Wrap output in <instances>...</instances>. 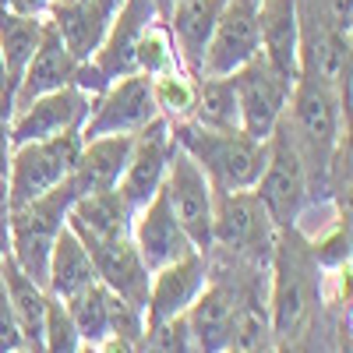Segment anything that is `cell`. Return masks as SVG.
<instances>
[{
	"instance_id": "3957f363",
	"label": "cell",
	"mask_w": 353,
	"mask_h": 353,
	"mask_svg": "<svg viewBox=\"0 0 353 353\" xmlns=\"http://www.w3.org/2000/svg\"><path fill=\"white\" fill-rule=\"evenodd\" d=\"M265 145H269V156H265V170H261L258 184L251 191H254V198L261 201V209L269 212V219L279 230L297 226L304 209L314 205V184H311L307 159L301 152L297 138H293L286 117L276 124V131L269 134Z\"/></svg>"
},
{
	"instance_id": "52a82bcc",
	"label": "cell",
	"mask_w": 353,
	"mask_h": 353,
	"mask_svg": "<svg viewBox=\"0 0 353 353\" xmlns=\"http://www.w3.org/2000/svg\"><path fill=\"white\" fill-rule=\"evenodd\" d=\"M166 205L173 219L181 223V230L191 237V244L205 254L212 248V205H216V188L209 184V176L201 173V166L173 141L170 166H166V184H163Z\"/></svg>"
},
{
	"instance_id": "7c38bea8",
	"label": "cell",
	"mask_w": 353,
	"mask_h": 353,
	"mask_svg": "<svg viewBox=\"0 0 353 353\" xmlns=\"http://www.w3.org/2000/svg\"><path fill=\"white\" fill-rule=\"evenodd\" d=\"M92 96H85L81 88L64 85L57 92L36 96L32 103H25L11 113V145L25 141H46L64 131H81L88 113H92Z\"/></svg>"
},
{
	"instance_id": "4dcf8cb0",
	"label": "cell",
	"mask_w": 353,
	"mask_h": 353,
	"mask_svg": "<svg viewBox=\"0 0 353 353\" xmlns=\"http://www.w3.org/2000/svg\"><path fill=\"white\" fill-rule=\"evenodd\" d=\"M85 343L68 314V304L50 297L46 301V329H43V353H78Z\"/></svg>"
},
{
	"instance_id": "30bf717a",
	"label": "cell",
	"mask_w": 353,
	"mask_h": 353,
	"mask_svg": "<svg viewBox=\"0 0 353 353\" xmlns=\"http://www.w3.org/2000/svg\"><path fill=\"white\" fill-rule=\"evenodd\" d=\"M159 117L152 99V81L145 74H124L110 81L103 96H96L92 113L81 128V138H103V134H138L145 124Z\"/></svg>"
},
{
	"instance_id": "603a6c76",
	"label": "cell",
	"mask_w": 353,
	"mask_h": 353,
	"mask_svg": "<svg viewBox=\"0 0 353 353\" xmlns=\"http://www.w3.org/2000/svg\"><path fill=\"white\" fill-rule=\"evenodd\" d=\"M223 4L226 0H173V8L166 11V25H170L176 57L194 74L201 71V57L212 39V28H216Z\"/></svg>"
},
{
	"instance_id": "74e56055",
	"label": "cell",
	"mask_w": 353,
	"mask_h": 353,
	"mask_svg": "<svg viewBox=\"0 0 353 353\" xmlns=\"http://www.w3.org/2000/svg\"><path fill=\"white\" fill-rule=\"evenodd\" d=\"M96 353H134V343H128V339H121V336H106V339L96 346Z\"/></svg>"
},
{
	"instance_id": "836d02e7",
	"label": "cell",
	"mask_w": 353,
	"mask_h": 353,
	"mask_svg": "<svg viewBox=\"0 0 353 353\" xmlns=\"http://www.w3.org/2000/svg\"><path fill=\"white\" fill-rule=\"evenodd\" d=\"M14 350H25V343H21V329L8 301V286L0 279V353H14Z\"/></svg>"
},
{
	"instance_id": "9a60e30c",
	"label": "cell",
	"mask_w": 353,
	"mask_h": 353,
	"mask_svg": "<svg viewBox=\"0 0 353 353\" xmlns=\"http://www.w3.org/2000/svg\"><path fill=\"white\" fill-rule=\"evenodd\" d=\"M209 283V258L201 251L156 269L149 276V301H145V325L170 318H184V311L194 304V297Z\"/></svg>"
},
{
	"instance_id": "60d3db41",
	"label": "cell",
	"mask_w": 353,
	"mask_h": 353,
	"mask_svg": "<svg viewBox=\"0 0 353 353\" xmlns=\"http://www.w3.org/2000/svg\"><path fill=\"white\" fill-rule=\"evenodd\" d=\"M14 353H28V350H14Z\"/></svg>"
},
{
	"instance_id": "f546056e",
	"label": "cell",
	"mask_w": 353,
	"mask_h": 353,
	"mask_svg": "<svg viewBox=\"0 0 353 353\" xmlns=\"http://www.w3.org/2000/svg\"><path fill=\"white\" fill-rule=\"evenodd\" d=\"M176 64H181V57H176L170 25H166V18H156L134 46V71L145 74V78H156V74H163Z\"/></svg>"
},
{
	"instance_id": "4fadbf2b",
	"label": "cell",
	"mask_w": 353,
	"mask_h": 353,
	"mask_svg": "<svg viewBox=\"0 0 353 353\" xmlns=\"http://www.w3.org/2000/svg\"><path fill=\"white\" fill-rule=\"evenodd\" d=\"M131 244H134L141 265L149 272L166 269V265H173V261H181V258L198 251L191 244V237L181 230V223L173 219L163 191L145 205V209L134 212V219H131Z\"/></svg>"
},
{
	"instance_id": "ab89813d",
	"label": "cell",
	"mask_w": 353,
	"mask_h": 353,
	"mask_svg": "<svg viewBox=\"0 0 353 353\" xmlns=\"http://www.w3.org/2000/svg\"><path fill=\"white\" fill-rule=\"evenodd\" d=\"M78 353H96V346H88V343H85V346H81Z\"/></svg>"
},
{
	"instance_id": "8992f818",
	"label": "cell",
	"mask_w": 353,
	"mask_h": 353,
	"mask_svg": "<svg viewBox=\"0 0 353 353\" xmlns=\"http://www.w3.org/2000/svg\"><path fill=\"white\" fill-rule=\"evenodd\" d=\"M81 145H85L81 131H64V134L46 138V141L14 145L8 176H4V194H8L11 209L53 191L57 184H64L78 163V156H81Z\"/></svg>"
},
{
	"instance_id": "7bdbcfd3",
	"label": "cell",
	"mask_w": 353,
	"mask_h": 353,
	"mask_svg": "<svg viewBox=\"0 0 353 353\" xmlns=\"http://www.w3.org/2000/svg\"><path fill=\"white\" fill-rule=\"evenodd\" d=\"M0 188H4V181H0Z\"/></svg>"
},
{
	"instance_id": "8d00e7d4",
	"label": "cell",
	"mask_w": 353,
	"mask_h": 353,
	"mask_svg": "<svg viewBox=\"0 0 353 353\" xmlns=\"http://www.w3.org/2000/svg\"><path fill=\"white\" fill-rule=\"evenodd\" d=\"M8 248H11V205L4 188H0V254H8Z\"/></svg>"
},
{
	"instance_id": "7a4b0ae2",
	"label": "cell",
	"mask_w": 353,
	"mask_h": 353,
	"mask_svg": "<svg viewBox=\"0 0 353 353\" xmlns=\"http://www.w3.org/2000/svg\"><path fill=\"white\" fill-rule=\"evenodd\" d=\"M173 141L201 166L216 191H251L265 170L269 145L244 131H205L191 121L170 124Z\"/></svg>"
},
{
	"instance_id": "7402d4cb",
	"label": "cell",
	"mask_w": 353,
	"mask_h": 353,
	"mask_svg": "<svg viewBox=\"0 0 353 353\" xmlns=\"http://www.w3.org/2000/svg\"><path fill=\"white\" fill-rule=\"evenodd\" d=\"M88 254H92L96 265V279L117 293V297L131 301L134 307L145 311V301H149V269L141 265L131 237L128 241H106V244H88Z\"/></svg>"
},
{
	"instance_id": "ffe728a7",
	"label": "cell",
	"mask_w": 353,
	"mask_h": 353,
	"mask_svg": "<svg viewBox=\"0 0 353 353\" xmlns=\"http://www.w3.org/2000/svg\"><path fill=\"white\" fill-rule=\"evenodd\" d=\"M134 134H103V138H85L81 156L71 170V188L74 194H99L113 191L124 176L128 156H131Z\"/></svg>"
},
{
	"instance_id": "cb8c5ba5",
	"label": "cell",
	"mask_w": 353,
	"mask_h": 353,
	"mask_svg": "<svg viewBox=\"0 0 353 353\" xmlns=\"http://www.w3.org/2000/svg\"><path fill=\"white\" fill-rule=\"evenodd\" d=\"M0 279L8 286V301H11V311H14V321L21 329V343L28 353H43V329H46V301L50 293L28 279L11 254H0Z\"/></svg>"
},
{
	"instance_id": "44dd1931",
	"label": "cell",
	"mask_w": 353,
	"mask_h": 353,
	"mask_svg": "<svg viewBox=\"0 0 353 353\" xmlns=\"http://www.w3.org/2000/svg\"><path fill=\"white\" fill-rule=\"evenodd\" d=\"M131 219L134 212L128 201L113 191L99 194H78L68 209V226L78 233V241L88 244H106V241H128L131 237Z\"/></svg>"
},
{
	"instance_id": "1f68e13d",
	"label": "cell",
	"mask_w": 353,
	"mask_h": 353,
	"mask_svg": "<svg viewBox=\"0 0 353 353\" xmlns=\"http://www.w3.org/2000/svg\"><path fill=\"white\" fill-rule=\"evenodd\" d=\"M134 353H188V329L184 318H170L145 325L141 339L134 343Z\"/></svg>"
},
{
	"instance_id": "5b68a950",
	"label": "cell",
	"mask_w": 353,
	"mask_h": 353,
	"mask_svg": "<svg viewBox=\"0 0 353 353\" xmlns=\"http://www.w3.org/2000/svg\"><path fill=\"white\" fill-rule=\"evenodd\" d=\"M276 237H279V226L261 209L254 191H216V205H212V248L216 251L269 269Z\"/></svg>"
},
{
	"instance_id": "b9f144b4",
	"label": "cell",
	"mask_w": 353,
	"mask_h": 353,
	"mask_svg": "<svg viewBox=\"0 0 353 353\" xmlns=\"http://www.w3.org/2000/svg\"><path fill=\"white\" fill-rule=\"evenodd\" d=\"M226 353H233V350H226ZM269 353H272V350H269Z\"/></svg>"
},
{
	"instance_id": "5bb4252c",
	"label": "cell",
	"mask_w": 353,
	"mask_h": 353,
	"mask_svg": "<svg viewBox=\"0 0 353 353\" xmlns=\"http://www.w3.org/2000/svg\"><path fill=\"white\" fill-rule=\"evenodd\" d=\"M301 21V78L329 85L336 92H350V36L329 28L314 14L297 8Z\"/></svg>"
},
{
	"instance_id": "ac0fdd59",
	"label": "cell",
	"mask_w": 353,
	"mask_h": 353,
	"mask_svg": "<svg viewBox=\"0 0 353 353\" xmlns=\"http://www.w3.org/2000/svg\"><path fill=\"white\" fill-rule=\"evenodd\" d=\"M261 28V61L290 85L301 78V21H297V0H261L258 8Z\"/></svg>"
},
{
	"instance_id": "d6a6232c",
	"label": "cell",
	"mask_w": 353,
	"mask_h": 353,
	"mask_svg": "<svg viewBox=\"0 0 353 353\" xmlns=\"http://www.w3.org/2000/svg\"><path fill=\"white\" fill-rule=\"evenodd\" d=\"M106 314H110V336H121L128 343L141 339V332H145V311L141 307H134L131 301L106 290Z\"/></svg>"
},
{
	"instance_id": "6da1fadb",
	"label": "cell",
	"mask_w": 353,
	"mask_h": 353,
	"mask_svg": "<svg viewBox=\"0 0 353 353\" xmlns=\"http://www.w3.org/2000/svg\"><path fill=\"white\" fill-rule=\"evenodd\" d=\"M321 265L311 251V241L297 226L279 230L276 251L269 261V314L272 339L290 343L304 339L321 311Z\"/></svg>"
},
{
	"instance_id": "ba28073f",
	"label": "cell",
	"mask_w": 353,
	"mask_h": 353,
	"mask_svg": "<svg viewBox=\"0 0 353 353\" xmlns=\"http://www.w3.org/2000/svg\"><path fill=\"white\" fill-rule=\"evenodd\" d=\"M230 78H233V92H237L241 131L258 141H269V134L276 131V124L283 121V113L290 106L293 85L265 64L261 53L254 61H248L241 71H233Z\"/></svg>"
},
{
	"instance_id": "4316f807",
	"label": "cell",
	"mask_w": 353,
	"mask_h": 353,
	"mask_svg": "<svg viewBox=\"0 0 353 353\" xmlns=\"http://www.w3.org/2000/svg\"><path fill=\"white\" fill-rule=\"evenodd\" d=\"M43 25H46V18H28V14H14L8 8H0V50H4V61H8L11 96H14V85L28 64V57L39 46Z\"/></svg>"
},
{
	"instance_id": "f35d334b",
	"label": "cell",
	"mask_w": 353,
	"mask_h": 353,
	"mask_svg": "<svg viewBox=\"0 0 353 353\" xmlns=\"http://www.w3.org/2000/svg\"><path fill=\"white\" fill-rule=\"evenodd\" d=\"M0 96H11V78H8V61H4V50H0Z\"/></svg>"
},
{
	"instance_id": "e0dca14e",
	"label": "cell",
	"mask_w": 353,
	"mask_h": 353,
	"mask_svg": "<svg viewBox=\"0 0 353 353\" xmlns=\"http://www.w3.org/2000/svg\"><path fill=\"white\" fill-rule=\"evenodd\" d=\"M74 53L68 50V43L61 39V32L50 25H43V36H39V46L36 53L28 57V64L14 85V96H11V106H25V103H32L36 96H46V92H57V88H64L74 81Z\"/></svg>"
},
{
	"instance_id": "9c48e42d",
	"label": "cell",
	"mask_w": 353,
	"mask_h": 353,
	"mask_svg": "<svg viewBox=\"0 0 353 353\" xmlns=\"http://www.w3.org/2000/svg\"><path fill=\"white\" fill-rule=\"evenodd\" d=\"M258 8L261 0H226L216 28H212V39L205 46L201 57V71L205 74H233L241 71L248 61H254L258 50H261V28H258Z\"/></svg>"
},
{
	"instance_id": "f1b7e54d",
	"label": "cell",
	"mask_w": 353,
	"mask_h": 353,
	"mask_svg": "<svg viewBox=\"0 0 353 353\" xmlns=\"http://www.w3.org/2000/svg\"><path fill=\"white\" fill-rule=\"evenodd\" d=\"M68 304V314L74 321V329L81 336V343L99 346L110 336V314H106V286L96 279L92 286H85L81 293H74Z\"/></svg>"
},
{
	"instance_id": "277c9868",
	"label": "cell",
	"mask_w": 353,
	"mask_h": 353,
	"mask_svg": "<svg viewBox=\"0 0 353 353\" xmlns=\"http://www.w3.org/2000/svg\"><path fill=\"white\" fill-rule=\"evenodd\" d=\"M74 188L71 181L57 184L53 191L32 198L11 209V248L8 254L14 258V265L28 276L36 279L43 290H46V272H50V251H53V241L57 233L64 230L68 223V209L74 201Z\"/></svg>"
},
{
	"instance_id": "d590c367",
	"label": "cell",
	"mask_w": 353,
	"mask_h": 353,
	"mask_svg": "<svg viewBox=\"0 0 353 353\" xmlns=\"http://www.w3.org/2000/svg\"><path fill=\"white\" fill-rule=\"evenodd\" d=\"M8 11L14 14H28V18H46L50 8H53V0H4Z\"/></svg>"
},
{
	"instance_id": "83f0119b",
	"label": "cell",
	"mask_w": 353,
	"mask_h": 353,
	"mask_svg": "<svg viewBox=\"0 0 353 353\" xmlns=\"http://www.w3.org/2000/svg\"><path fill=\"white\" fill-rule=\"evenodd\" d=\"M152 81V99H156V110L163 121L170 124H181V121H191V110H194V99H198V74L188 71L184 64H176Z\"/></svg>"
},
{
	"instance_id": "d4e9b609",
	"label": "cell",
	"mask_w": 353,
	"mask_h": 353,
	"mask_svg": "<svg viewBox=\"0 0 353 353\" xmlns=\"http://www.w3.org/2000/svg\"><path fill=\"white\" fill-rule=\"evenodd\" d=\"M96 283V265L88 248L78 241V233L64 223V230L57 233L53 251H50V272H46V293L57 301H71L74 293Z\"/></svg>"
},
{
	"instance_id": "d6986e66",
	"label": "cell",
	"mask_w": 353,
	"mask_h": 353,
	"mask_svg": "<svg viewBox=\"0 0 353 353\" xmlns=\"http://www.w3.org/2000/svg\"><path fill=\"white\" fill-rule=\"evenodd\" d=\"M121 4L124 0H53L46 18L61 32L68 50L74 53V61H88L99 50V43H103L106 28H110Z\"/></svg>"
},
{
	"instance_id": "484cf974",
	"label": "cell",
	"mask_w": 353,
	"mask_h": 353,
	"mask_svg": "<svg viewBox=\"0 0 353 353\" xmlns=\"http://www.w3.org/2000/svg\"><path fill=\"white\" fill-rule=\"evenodd\" d=\"M191 124L205 131H241V110L230 74H205L198 78V99L191 110Z\"/></svg>"
},
{
	"instance_id": "2e32d148",
	"label": "cell",
	"mask_w": 353,
	"mask_h": 353,
	"mask_svg": "<svg viewBox=\"0 0 353 353\" xmlns=\"http://www.w3.org/2000/svg\"><path fill=\"white\" fill-rule=\"evenodd\" d=\"M156 18H163L159 8H156V0H124V4L117 8V14H113V21L106 28L99 50L88 57V61L106 74V81L134 74V46H138L141 32Z\"/></svg>"
},
{
	"instance_id": "8fae6325",
	"label": "cell",
	"mask_w": 353,
	"mask_h": 353,
	"mask_svg": "<svg viewBox=\"0 0 353 353\" xmlns=\"http://www.w3.org/2000/svg\"><path fill=\"white\" fill-rule=\"evenodd\" d=\"M170 152H173V131H170V121H163V117H156L152 124H145L134 134L124 176H121V184H117V194L128 201L131 212L145 209V205L163 191Z\"/></svg>"
},
{
	"instance_id": "e575fe53",
	"label": "cell",
	"mask_w": 353,
	"mask_h": 353,
	"mask_svg": "<svg viewBox=\"0 0 353 353\" xmlns=\"http://www.w3.org/2000/svg\"><path fill=\"white\" fill-rule=\"evenodd\" d=\"M11 113H14V106H11V96H0V181L8 176V163H11Z\"/></svg>"
}]
</instances>
